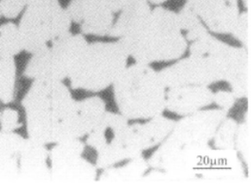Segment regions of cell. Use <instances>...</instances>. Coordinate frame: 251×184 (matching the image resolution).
<instances>
[{"label":"cell","mask_w":251,"mask_h":184,"mask_svg":"<svg viewBox=\"0 0 251 184\" xmlns=\"http://www.w3.org/2000/svg\"><path fill=\"white\" fill-rule=\"evenodd\" d=\"M166 88L181 85L208 86L227 81L232 88L246 85L251 79V56L246 48L218 41L205 55H190L160 72Z\"/></svg>","instance_id":"obj_1"},{"label":"cell","mask_w":251,"mask_h":184,"mask_svg":"<svg viewBox=\"0 0 251 184\" xmlns=\"http://www.w3.org/2000/svg\"><path fill=\"white\" fill-rule=\"evenodd\" d=\"M35 0H0L2 17L16 19Z\"/></svg>","instance_id":"obj_26"},{"label":"cell","mask_w":251,"mask_h":184,"mask_svg":"<svg viewBox=\"0 0 251 184\" xmlns=\"http://www.w3.org/2000/svg\"><path fill=\"white\" fill-rule=\"evenodd\" d=\"M106 112L105 102L99 96L76 101L71 121V138L86 137L100 124Z\"/></svg>","instance_id":"obj_14"},{"label":"cell","mask_w":251,"mask_h":184,"mask_svg":"<svg viewBox=\"0 0 251 184\" xmlns=\"http://www.w3.org/2000/svg\"><path fill=\"white\" fill-rule=\"evenodd\" d=\"M75 103L63 81L34 80L22 100L28 138L44 145L70 139Z\"/></svg>","instance_id":"obj_2"},{"label":"cell","mask_w":251,"mask_h":184,"mask_svg":"<svg viewBox=\"0 0 251 184\" xmlns=\"http://www.w3.org/2000/svg\"><path fill=\"white\" fill-rule=\"evenodd\" d=\"M97 176V167L82 157L66 165L51 169V183L54 184H91Z\"/></svg>","instance_id":"obj_16"},{"label":"cell","mask_w":251,"mask_h":184,"mask_svg":"<svg viewBox=\"0 0 251 184\" xmlns=\"http://www.w3.org/2000/svg\"><path fill=\"white\" fill-rule=\"evenodd\" d=\"M213 103V92L208 86L181 85L168 88L165 109L179 115H189Z\"/></svg>","instance_id":"obj_13"},{"label":"cell","mask_w":251,"mask_h":184,"mask_svg":"<svg viewBox=\"0 0 251 184\" xmlns=\"http://www.w3.org/2000/svg\"><path fill=\"white\" fill-rule=\"evenodd\" d=\"M0 115H1V114H0Z\"/></svg>","instance_id":"obj_32"},{"label":"cell","mask_w":251,"mask_h":184,"mask_svg":"<svg viewBox=\"0 0 251 184\" xmlns=\"http://www.w3.org/2000/svg\"><path fill=\"white\" fill-rule=\"evenodd\" d=\"M0 125L2 131L15 132L20 127L18 111L7 108L0 115Z\"/></svg>","instance_id":"obj_27"},{"label":"cell","mask_w":251,"mask_h":184,"mask_svg":"<svg viewBox=\"0 0 251 184\" xmlns=\"http://www.w3.org/2000/svg\"><path fill=\"white\" fill-rule=\"evenodd\" d=\"M178 15L179 24L182 32L186 33V41H195L209 35L208 30L196 15L194 10L187 4L181 8Z\"/></svg>","instance_id":"obj_20"},{"label":"cell","mask_w":251,"mask_h":184,"mask_svg":"<svg viewBox=\"0 0 251 184\" xmlns=\"http://www.w3.org/2000/svg\"><path fill=\"white\" fill-rule=\"evenodd\" d=\"M226 116V112L221 109L184 115L174 123L166 141L148 161L149 166L171 174L180 173L188 167L191 169L201 161Z\"/></svg>","instance_id":"obj_4"},{"label":"cell","mask_w":251,"mask_h":184,"mask_svg":"<svg viewBox=\"0 0 251 184\" xmlns=\"http://www.w3.org/2000/svg\"><path fill=\"white\" fill-rule=\"evenodd\" d=\"M72 19L59 0H35L24 11L18 29L23 50L31 55L70 33Z\"/></svg>","instance_id":"obj_8"},{"label":"cell","mask_w":251,"mask_h":184,"mask_svg":"<svg viewBox=\"0 0 251 184\" xmlns=\"http://www.w3.org/2000/svg\"><path fill=\"white\" fill-rule=\"evenodd\" d=\"M17 77L15 58L0 55V101L10 103L14 100Z\"/></svg>","instance_id":"obj_19"},{"label":"cell","mask_w":251,"mask_h":184,"mask_svg":"<svg viewBox=\"0 0 251 184\" xmlns=\"http://www.w3.org/2000/svg\"><path fill=\"white\" fill-rule=\"evenodd\" d=\"M19 156L0 158V184H18Z\"/></svg>","instance_id":"obj_24"},{"label":"cell","mask_w":251,"mask_h":184,"mask_svg":"<svg viewBox=\"0 0 251 184\" xmlns=\"http://www.w3.org/2000/svg\"><path fill=\"white\" fill-rule=\"evenodd\" d=\"M149 167L147 161L142 157L129 160V162L119 168L109 167L100 176L101 183H126L134 179L143 178Z\"/></svg>","instance_id":"obj_17"},{"label":"cell","mask_w":251,"mask_h":184,"mask_svg":"<svg viewBox=\"0 0 251 184\" xmlns=\"http://www.w3.org/2000/svg\"><path fill=\"white\" fill-rule=\"evenodd\" d=\"M84 152V143L80 139H67L54 143L49 152L51 168L56 169L66 165L82 157Z\"/></svg>","instance_id":"obj_18"},{"label":"cell","mask_w":251,"mask_h":184,"mask_svg":"<svg viewBox=\"0 0 251 184\" xmlns=\"http://www.w3.org/2000/svg\"><path fill=\"white\" fill-rule=\"evenodd\" d=\"M48 159L46 145L26 138L19 154L18 184H50L51 169L47 164Z\"/></svg>","instance_id":"obj_12"},{"label":"cell","mask_w":251,"mask_h":184,"mask_svg":"<svg viewBox=\"0 0 251 184\" xmlns=\"http://www.w3.org/2000/svg\"><path fill=\"white\" fill-rule=\"evenodd\" d=\"M129 55L119 41L88 43L70 79L73 89L100 92L113 85L128 66Z\"/></svg>","instance_id":"obj_7"},{"label":"cell","mask_w":251,"mask_h":184,"mask_svg":"<svg viewBox=\"0 0 251 184\" xmlns=\"http://www.w3.org/2000/svg\"><path fill=\"white\" fill-rule=\"evenodd\" d=\"M123 115L106 112L97 126L104 145L98 152L97 167L107 169L122 161L142 157L144 151L163 141L171 133L174 121L161 115L144 123L129 124Z\"/></svg>","instance_id":"obj_3"},{"label":"cell","mask_w":251,"mask_h":184,"mask_svg":"<svg viewBox=\"0 0 251 184\" xmlns=\"http://www.w3.org/2000/svg\"><path fill=\"white\" fill-rule=\"evenodd\" d=\"M152 9L146 0H135L122 12L109 33L118 40L130 37L140 31L151 14Z\"/></svg>","instance_id":"obj_15"},{"label":"cell","mask_w":251,"mask_h":184,"mask_svg":"<svg viewBox=\"0 0 251 184\" xmlns=\"http://www.w3.org/2000/svg\"><path fill=\"white\" fill-rule=\"evenodd\" d=\"M236 97L231 92L220 91L214 93L213 92V102L216 103L221 110L227 112L230 110L235 104Z\"/></svg>","instance_id":"obj_28"},{"label":"cell","mask_w":251,"mask_h":184,"mask_svg":"<svg viewBox=\"0 0 251 184\" xmlns=\"http://www.w3.org/2000/svg\"><path fill=\"white\" fill-rule=\"evenodd\" d=\"M112 86L118 110L128 120H146L165 110L167 88L160 72L150 65L127 66Z\"/></svg>","instance_id":"obj_6"},{"label":"cell","mask_w":251,"mask_h":184,"mask_svg":"<svg viewBox=\"0 0 251 184\" xmlns=\"http://www.w3.org/2000/svg\"><path fill=\"white\" fill-rule=\"evenodd\" d=\"M0 17H2V13H1V9H0Z\"/></svg>","instance_id":"obj_31"},{"label":"cell","mask_w":251,"mask_h":184,"mask_svg":"<svg viewBox=\"0 0 251 184\" xmlns=\"http://www.w3.org/2000/svg\"><path fill=\"white\" fill-rule=\"evenodd\" d=\"M26 138L15 132H0V158L19 156Z\"/></svg>","instance_id":"obj_22"},{"label":"cell","mask_w":251,"mask_h":184,"mask_svg":"<svg viewBox=\"0 0 251 184\" xmlns=\"http://www.w3.org/2000/svg\"><path fill=\"white\" fill-rule=\"evenodd\" d=\"M206 29L216 34H230L239 18L238 0H187Z\"/></svg>","instance_id":"obj_11"},{"label":"cell","mask_w":251,"mask_h":184,"mask_svg":"<svg viewBox=\"0 0 251 184\" xmlns=\"http://www.w3.org/2000/svg\"><path fill=\"white\" fill-rule=\"evenodd\" d=\"M238 125L232 119H224L214 136L215 146L223 150L231 149L235 142Z\"/></svg>","instance_id":"obj_23"},{"label":"cell","mask_w":251,"mask_h":184,"mask_svg":"<svg viewBox=\"0 0 251 184\" xmlns=\"http://www.w3.org/2000/svg\"><path fill=\"white\" fill-rule=\"evenodd\" d=\"M119 41L130 57L136 62L147 65L177 60L187 48V41L179 27L178 15L162 7L151 11L140 31Z\"/></svg>","instance_id":"obj_5"},{"label":"cell","mask_w":251,"mask_h":184,"mask_svg":"<svg viewBox=\"0 0 251 184\" xmlns=\"http://www.w3.org/2000/svg\"><path fill=\"white\" fill-rule=\"evenodd\" d=\"M88 45L82 35L67 34L32 54L24 75L33 80L69 79Z\"/></svg>","instance_id":"obj_9"},{"label":"cell","mask_w":251,"mask_h":184,"mask_svg":"<svg viewBox=\"0 0 251 184\" xmlns=\"http://www.w3.org/2000/svg\"><path fill=\"white\" fill-rule=\"evenodd\" d=\"M23 51L18 25L9 22L0 26V55L15 58Z\"/></svg>","instance_id":"obj_21"},{"label":"cell","mask_w":251,"mask_h":184,"mask_svg":"<svg viewBox=\"0 0 251 184\" xmlns=\"http://www.w3.org/2000/svg\"><path fill=\"white\" fill-rule=\"evenodd\" d=\"M233 37L244 45V48L250 50L251 47V15L245 12L239 15L231 33Z\"/></svg>","instance_id":"obj_25"},{"label":"cell","mask_w":251,"mask_h":184,"mask_svg":"<svg viewBox=\"0 0 251 184\" xmlns=\"http://www.w3.org/2000/svg\"><path fill=\"white\" fill-rule=\"evenodd\" d=\"M67 12L84 35L108 36L115 21L108 0H71Z\"/></svg>","instance_id":"obj_10"},{"label":"cell","mask_w":251,"mask_h":184,"mask_svg":"<svg viewBox=\"0 0 251 184\" xmlns=\"http://www.w3.org/2000/svg\"><path fill=\"white\" fill-rule=\"evenodd\" d=\"M135 0H108V5L114 14L122 12Z\"/></svg>","instance_id":"obj_29"},{"label":"cell","mask_w":251,"mask_h":184,"mask_svg":"<svg viewBox=\"0 0 251 184\" xmlns=\"http://www.w3.org/2000/svg\"><path fill=\"white\" fill-rule=\"evenodd\" d=\"M148 3H152V4H155V5H160V4H162V3H164L165 1H167V0H146Z\"/></svg>","instance_id":"obj_30"}]
</instances>
